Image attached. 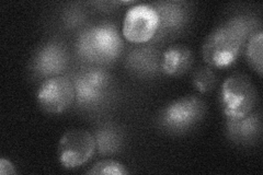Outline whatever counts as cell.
Masks as SVG:
<instances>
[{"label": "cell", "mask_w": 263, "mask_h": 175, "mask_svg": "<svg viewBox=\"0 0 263 175\" xmlns=\"http://www.w3.org/2000/svg\"><path fill=\"white\" fill-rule=\"evenodd\" d=\"M160 26L158 11L149 5H136L127 10L123 22V36L130 43L151 41Z\"/></svg>", "instance_id": "obj_4"}, {"label": "cell", "mask_w": 263, "mask_h": 175, "mask_svg": "<svg viewBox=\"0 0 263 175\" xmlns=\"http://www.w3.org/2000/svg\"><path fill=\"white\" fill-rule=\"evenodd\" d=\"M90 47L100 56L113 58L120 53L121 38L117 30L111 26H99L95 28L88 37Z\"/></svg>", "instance_id": "obj_7"}, {"label": "cell", "mask_w": 263, "mask_h": 175, "mask_svg": "<svg viewBox=\"0 0 263 175\" xmlns=\"http://www.w3.org/2000/svg\"><path fill=\"white\" fill-rule=\"evenodd\" d=\"M246 31L240 21H230L214 30L202 47L203 60L211 68L223 69L232 66L239 57Z\"/></svg>", "instance_id": "obj_1"}, {"label": "cell", "mask_w": 263, "mask_h": 175, "mask_svg": "<svg viewBox=\"0 0 263 175\" xmlns=\"http://www.w3.org/2000/svg\"><path fill=\"white\" fill-rule=\"evenodd\" d=\"M262 51H263V33L261 30L254 32L248 41L246 48V56L251 68L259 76H262Z\"/></svg>", "instance_id": "obj_10"}, {"label": "cell", "mask_w": 263, "mask_h": 175, "mask_svg": "<svg viewBox=\"0 0 263 175\" xmlns=\"http://www.w3.org/2000/svg\"><path fill=\"white\" fill-rule=\"evenodd\" d=\"M88 174L93 175H126L128 170L124 164L114 160H102L97 162L91 170L88 171Z\"/></svg>", "instance_id": "obj_12"}, {"label": "cell", "mask_w": 263, "mask_h": 175, "mask_svg": "<svg viewBox=\"0 0 263 175\" xmlns=\"http://www.w3.org/2000/svg\"><path fill=\"white\" fill-rule=\"evenodd\" d=\"M97 148L96 138L85 129H71L62 136L57 157L65 169H76L93 157Z\"/></svg>", "instance_id": "obj_3"}, {"label": "cell", "mask_w": 263, "mask_h": 175, "mask_svg": "<svg viewBox=\"0 0 263 175\" xmlns=\"http://www.w3.org/2000/svg\"><path fill=\"white\" fill-rule=\"evenodd\" d=\"M193 54L186 46L172 45L162 54L161 68L168 76H180L190 69Z\"/></svg>", "instance_id": "obj_8"}, {"label": "cell", "mask_w": 263, "mask_h": 175, "mask_svg": "<svg viewBox=\"0 0 263 175\" xmlns=\"http://www.w3.org/2000/svg\"><path fill=\"white\" fill-rule=\"evenodd\" d=\"M258 101V92L251 79L243 73L229 76L220 87L221 111L230 121H239L249 116Z\"/></svg>", "instance_id": "obj_2"}, {"label": "cell", "mask_w": 263, "mask_h": 175, "mask_svg": "<svg viewBox=\"0 0 263 175\" xmlns=\"http://www.w3.org/2000/svg\"><path fill=\"white\" fill-rule=\"evenodd\" d=\"M16 171L14 170V166L12 165V163L3 158L0 160V174L2 175H8V174H15Z\"/></svg>", "instance_id": "obj_13"}, {"label": "cell", "mask_w": 263, "mask_h": 175, "mask_svg": "<svg viewBox=\"0 0 263 175\" xmlns=\"http://www.w3.org/2000/svg\"><path fill=\"white\" fill-rule=\"evenodd\" d=\"M36 99L39 105L45 112L52 114L63 113L75 102V86L66 77H51L44 80L40 86Z\"/></svg>", "instance_id": "obj_5"}, {"label": "cell", "mask_w": 263, "mask_h": 175, "mask_svg": "<svg viewBox=\"0 0 263 175\" xmlns=\"http://www.w3.org/2000/svg\"><path fill=\"white\" fill-rule=\"evenodd\" d=\"M75 86L76 98L81 102L92 103L101 96L106 86V77L101 71H90L77 79Z\"/></svg>", "instance_id": "obj_9"}, {"label": "cell", "mask_w": 263, "mask_h": 175, "mask_svg": "<svg viewBox=\"0 0 263 175\" xmlns=\"http://www.w3.org/2000/svg\"><path fill=\"white\" fill-rule=\"evenodd\" d=\"M204 113V103L195 96H185L176 100L164 107L161 121L169 129L180 130L199 122Z\"/></svg>", "instance_id": "obj_6"}, {"label": "cell", "mask_w": 263, "mask_h": 175, "mask_svg": "<svg viewBox=\"0 0 263 175\" xmlns=\"http://www.w3.org/2000/svg\"><path fill=\"white\" fill-rule=\"evenodd\" d=\"M216 82V74L210 67L197 69L193 74V86L201 93L210 92L215 88Z\"/></svg>", "instance_id": "obj_11"}]
</instances>
